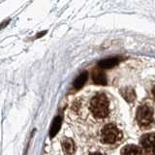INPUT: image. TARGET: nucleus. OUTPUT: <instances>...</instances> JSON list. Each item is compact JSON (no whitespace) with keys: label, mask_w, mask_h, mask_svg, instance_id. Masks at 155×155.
I'll return each instance as SVG.
<instances>
[{"label":"nucleus","mask_w":155,"mask_h":155,"mask_svg":"<svg viewBox=\"0 0 155 155\" xmlns=\"http://www.w3.org/2000/svg\"><path fill=\"white\" fill-rule=\"evenodd\" d=\"M62 147H63V151H64L66 155H72L75 152V143L73 142V140L69 138L63 140Z\"/></svg>","instance_id":"obj_6"},{"label":"nucleus","mask_w":155,"mask_h":155,"mask_svg":"<svg viewBox=\"0 0 155 155\" xmlns=\"http://www.w3.org/2000/svg\"><path fill=\"white\" fill-rule=\"evenodd\" d=\"M123 97L125 98V100L129 102V103H131V102H134L135 98H136V95H135V92L132 88H125L123 93H122Z\"/></svg>","instance_id":"obj_11"},{"label":"nucleus","mask_w":155,"mask_h":155,"mask_svg":"<svg viewBox=\"0 0 155 155\" xmlns=\"http://www.w3.org/2000/svg\"><path fill=\"white\" fill-rule=\"evenodd\" d=\"M118 62V58H107V59L101 60L99 62V67L103 68V69H109V68H113L114 66H115Z\"/></svg>","instance_id":"obj_8"},{"label":"nucleus","mask_w":155,"mask_h":155,"mask_svg":"<svg viewBox=\"0 0 155 155\" xmlns=\"http://www.w3.org/2000/svg\"><path fill=\"white\" fill-rule=\"evenodd\" d=\"M92 80H93V81L96 84H100V85L107 84V78L105 73L99 69L94 70V72L92 73Z\"/></svg>","instance_id":"obj_5"},{"label":"nucleus","mask_w":155,"mask_h":155,"mask_svg":"<svg viewBox=\"0 0 155 155\" xmlns=\"http://www.w3.org/2000/svg\"><path fill=\"white\" fill-rule=\"evenodd\" d=\"M90 155H102L101 153H98V152H96V153H91Z\"/></svg>","instance_id":"obj_13"},{"label":"nucleus","mask_w":155,"mask_h":155,"mask_svg":"<svg viewBox=\"0 0 155 155\" xmlns=\"http://www.w3.org/2000/svg\"><path fill=\"white\" fill-rule=\"evenodd\" d=\"M122 138V131L114 123H108L101 129L100 140L105 144H115L121 142Z\"/></svg>","instance_id":"obj_2"},{"label":"nucleus","mask_w":155,"mask_h":155,"mask_svg":"<svg viewBox=\"0 0 155 155\" xmlns=\"http://www.w3.org/2000/svg\"><path fill=\"white\" fill-rule=\"evenodd\" d=\"M136 118H137L138 123L144 128H148L153 123V111L152 109L148 107L147 105H143L139 107L137 110V114H136Z\"/></svg>","instance_id":"obj_3"},{"label":"nucleus","mask_w":155,"mask_h":155,"mask_svg":"<svg viewBox=\"0 0 155 155\" xmlns=\"http://www.w3.org/2000/svg\"><path fill=\"white\" fill-rule=\"evenodd\" d=\"M140 145L148 155L155 154V134H144L140 138Z\"/></svg>","instance_id":"obj_4"},{"label":"nucleus","mask_w":155,"mask_h":155,"mask_svg":"<svg viewBox=\"0 0 155 155\" xmlns=\"http://www.w3.org/2000/svg\"><path fill=\"white\" fill-rule=\"evenodd\" d=\"M89 110L95 119H106L110 114V101L108 96L101 92L94 94L90 99Z\"/></svg>","instance_id":"obj_1"},{"label":"nucleus","mask_w":155,"mask_h":155,"mask_svg":"<svg viewBox=\"0 0 155 155\" xmlns=\"http://www.w3.org/2000/svg\"><path fill=\"white\" fill-rule=\"evenodd\" d=\"M60 126H61V118H60V116H57V117H55L54 120H53L52 125L51 127V131H50L51 138L54 137V136L57 134L58 130L60 129Z\"/></svg>","instance_id":"obj_10"},{"label":"nucleus","mask_w":155,"mask_h":155,"mask_svg":"<svg viewBox=\"0 0 155 155\" xmlns=\"http://www.w3.org/2000/svg\"><path fill=\"white\" fill-rule=\"evenodd\" d=\"M87 76H88V75H87V73L84 72L77 78V79L75 80V81H74V84H73V85H74L75 88L79 89V88H81V87L84 86V84H85V81H87Z\"/></svg>","instance_id":"obj_9"},{"label":"nucleus","mask_w":155,"mask_h":155,"mask_svg":"<svg viewBox=\"0 0 155 155\" xmlns=\"http://www.w3.org/2000/svg\"><path fill=\"white\" fill-rule=\"evenodd\" d=\"M121 155H142L140 147L134 144L126 145L124 148L121 150Z\"/></svg>","instance_id":"obj_7"},{"label":"nucleus","mask_w":155,"mask_h":155,"mask_svg":"<svg viewBox=\"0 0 155 155\" xmlns=\"http://www.w3.org/2000/svg\"><path fill=\"white\" fill-rule=\"evenodd\" d=\"M152 95H153L154 99H155V86L153 87V89H152Z\"/></svg>","instance_id":"obj_12"}]
</instances>
